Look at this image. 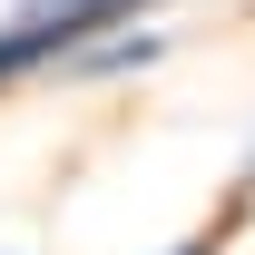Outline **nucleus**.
<instances>
[{"label":"nucleus","instance_id":"nucleus-1","mask_svg":"<svg viewBox=\"0 0 255 255\" xmlns=\"http://www.w3.org/2000/svg\"><path fill=\"white\" fill-rule=\"evenodd\" d=\"M137 10H157V0H98V30H118V20H137Z\"/></svg>","mask_w":255,"mask_h":255},{"label":"nucleus","instance_id":"nucleus-2","mask_svg":"<svg viewBox=\"0 0 255 255\" xmlns=\"http://www.w3.org/2000/svg\"><path fill=\"white\" fill-rule=\"evenodd\" d=\"M167 255H216V246H167Z\"/></svg>","mask_w":255,"mask_h":255}]
</instances>
